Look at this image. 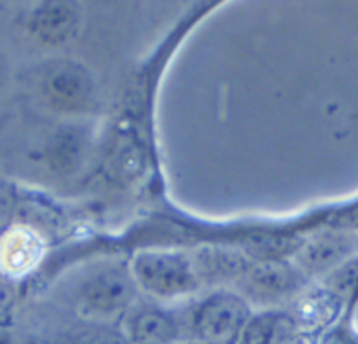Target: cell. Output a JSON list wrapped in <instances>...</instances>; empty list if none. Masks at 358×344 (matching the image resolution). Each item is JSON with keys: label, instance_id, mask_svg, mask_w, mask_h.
Returning a JSON list of instances; mask_svg holds the SVG:
<instances>
[{"label": "cell", "instance_id": "obj_15", "mask_svg": "<svg viewBox=\"0 0 358 344\" xmlns=\"http://www.w3.org/2000/svg\"><path fill=\"white\" fill-rule=\"evenodd\" d=\"M83 344H131L126 334L110 331V329H96V331L79 334Z\"/></svg>", "mask_w": 358, "mask_h": 344}, {"label": "cell", "instance_id": "obj_9", "mask_svg": "<svg viewBox=\"0 0 358 344\" xmlns=\"http://www.w3.org/2000/svg\"><path fill=\"white\" fill-rule=\"evenodd\" d=\"M296 318L278 311H266L248 320L238 344H287L294 339Z\"/></svg>", "mask_w": 358, "mask_h": 344}, {"label": "cell", "instance_id": "obj_8", "mask_svg": "<svg viewBox=\"0 0 358 344\" xmlns=\"http://www.w3.org/2000/svg\"><path fill=\"white\" fill-rule=\"evenodd\" d=\"M77 30V14L66 3H45L38 7L31 20V31L41 42L59 45Z\"/></svg>", "mask_w": 358, "mask_h": 344}, {"label": "cell", "instance_id": "obj_12", "mask_svg": "<svg viewBox=\"0 0 358 344\" xmlns=\"http://www.w3.org/2000/svg\"><path fill=\"white\" fill-rule=\"evenodd\" d=\"M304 243L306 241H303L296 234L266 233L254 234L248 238L245 241V248H247V254L254 255L261 261H283V257L299 254Z\"/></svg>", "mask_w": 358, "mask_h": 344}, {"label": "cell", "instance_id": "obj_3", "mask_svg": "<svg viewBox=\"0 0 358 344\" xmlns=\"http://www.w3.org/2000/svg\"><path fill=\"white\" fill-rule=\"evenodd\" d=\"M135 297V280L121 269H103L80 289L83 310L93 318H112L128 310Z\"/></svg>", "mask_w": 358, "mask_h": 344}, {"label": "cell", "instance_id": "obj_21", "mask_svg": "<svg viewBox=\"0 0 358 344\" xmlns=\"http://www.w3.org/2000/svg\"><path fill=\"white\" fill-rule=\"evenodd\" d=\"M2 79H3V70H2V65H0V84H2Z\"/></svg>", "mask_w": 358, "mask_h": 344}, {"label": "cell", "instance_id": "obj_16", "mask_svg": "<svg viewBox=\"0 0 358 344\" xmlns=\"http://www.w3.org/2000/svg\"><path fill=\"white\" fill-rule=\"evenodd\" d=\"M13 301H14L13 289H10V285L6 282V280L0 278V315L6 313V311L9 310Z\"/></svg>", "mask_w": 358, "mask_h": 344}, {"label": "cell", "instance_id": "obj_14", "mask_svg": "<svg viewBox=\"0 0 358 344\" xmlns=\"http://www.w3.org/2000/svg\"><path fill=\"white\" fill-rule=\"evenodd\" d=\"M358 285V262L343 266L341 269L332 273L331 280H329V292L334 294L338 299H345V297L352 296L353 290Z\"/></svg>", "mask_w": 358, "mask_h": 344}, {"label": "cell", "instance_id": "obj_2", "mask_svg": "<svg viewBox=\"0 0 358 344\" xmlns=\"http://www.w3.org/2000/svg\"><path fill=\"white\" fill-rule=\"evenodd\" d=\"M252 318L243 297L233 292H215L203 299L192 313V336L199 341L238 344L241 332Z\"/></svg>", "mask_w": 358, "mask_h": 344}, {"label": "cell", "instance_id": "obj_11", "mask_svg": "<svg viewBox=\"0 0 358 344\" xmlns=\"http://www.w3.org/2000/svg\"><path fill=\"white\" fill-rule=\"evenodd\" d=\"M348 254V243L343 238L325 236L304 243L297 254V262L304 271L320 273L332 269Z\"/></svg>", "mask_w": 358, "mask_h": 344}, {"label": "cell", "instance_id": "obj_19", "mask_svg": "<svg viewBox=\"0 0 358 344\" xmlns=\"http://www.w3.org/2000/svg\"><path fill=\"white\" fill-rule=\"evenodd\" d=\"M177 344H215V343H208V341H199V339H191V341H178Z\"/></svg>", "mask_w": 358, "mask_h": 344}, {"label": "cell", "instance_id": "obj_17", "mask_svg": "<svg viewBox=\"0 0 358 344\" xmlns=\"http://www.w3.org/2000/svg\"><path fill=\"white\" fill-rule=\"evenodd\" d=\"M10 212V198L3 189H0V224H3Z\"/></svg>", "mask_w": 358, "mask_h": 344}, {"label": "cell", "instance_id": "obj_20", "mask_svg": "<svg viewBox=\"0 0 358 344\" xmlns=\"http://www.w3.org/2000/svg\"><path fill=\"white\" fill-rule=\"evenodd\" d=\"M287 344H304V343L297 341V339H290V341H289V343H287Z\"/></svg>", "mask_w": 358, "mask_h": 344}, {"label": "cell", "instance_id": "obj_4", "mask_svg": "<svg viewBox=\"0 0 358 344\" xmlns=\"http://www.w3.org/2000/svg\"><path fill=\"white\" fill-rule=\"evenodd\" d=\"M42 91L49 103L63 112H84L94 100L93 79L73 62L52 65L42 79Z\"/></svg>", "mask_w": 358, "mask_h": 344}, {"label": "cell", "instance_id": "obj_5", "mask_svg": "<svg viewBox=\"0 0 358 344\" xmlns=\"http://www.w3.org/2000/svg\"><path fill=\"white\" fill-rule=\"evenodd\" d=\"M241 287L257 303H280L301 289L299 271L285 261H259L241 276Z\"/></svg>", "mask_w": 358, "mask_h": 344}, {"label": "cell", "instance_id": "obj_1", "mask_svg": "<svg viewBox=\"0 0 358 344\" xmlns=\"http://www.w3.org/2000/svg\"><path fill=\"white\" fill-rule=\"evenodd\" d=\"M131 276L145 292L163 299L187 296L203 283L194 257L166 250L136 254Z\"/></svg>", "mask_w": 358, "mask_h": 344}, {"label": "cell", "instance_id": "obj_18", "mask_svg": "<svg viewBox=\"0 0 358 344\" xmlns=\"http://www.w3.org/2000/svg\"><path fill=\"white\" fill-rule=\"evenodd\" d=\"M49 344H83V341L79 339V336H69V334H62L58 338L52 339Z\"/></svg>", "mask_w": 358, "mask_h": 344}, {"label": "cell", "instance_id": "obj_6", "mask_svg": "<svg viewBox=\"0 0 358 344\" xmlns=\"http://www.w3.org/2000/svg\"><path fill=\"white\" fill-rule=\"evenodd\" d=\"M41 257V238L30 227H10L0 238V268L9 275H23L30 271Z\"/></svg>", "mask_w": 358, "mask_h": 344}, {"label": "cell", "instance_id": "obj_10", "mask_svg": "<svg viewBox=\"0 0 358 344\" xmlns=\"http://www.w3.org/2000/svg\"><path fill=\"white\" fill-rule=\"evenodd\" d=\"M201 280H226L241 278L250 268V262L245 255L226 248H210L194 257Z\"/></svg>", "mask_w": 358, "mask_h": 344}, {"label": "cell", "instance_id": "obj_13", "mask_svg": "<svg viewBox=\"0 0 358 344\" xmlns=\"http://www.w3.org/2000/svg\"><path fill=\"white\" fill-rule=\"evenodd\" d=\"M339 299L329 290L310 292L297 306V320L303 325H324L334 318L338 313Z\"/></svg>", "mask_w": 358, "mask_h": 344}, {"label": "cell", "instance_id": "obj_7", "mask_svg": "<svg viewBox=\"0 0 358 344\" xmlns=\"http://www.w3.org/2000/svg\"><path fill=\"white\" fill-rule=\"evenodd\" d=\"M131 344H177L178 325L171 315L157 308H140L126 322Z\"/></svg>", "mask_w": 358, "mask_h": 344}]
</instances>
